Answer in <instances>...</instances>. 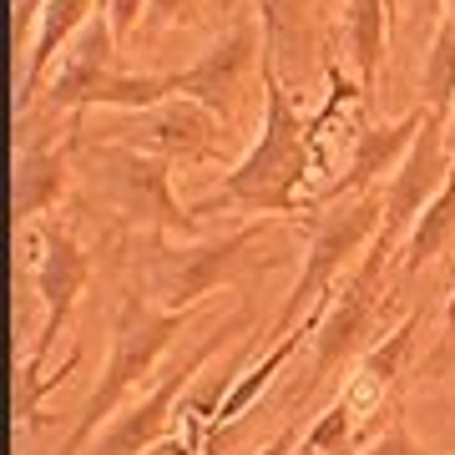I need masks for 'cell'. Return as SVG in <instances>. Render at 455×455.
<instances>
[{"label": "cell", "instance_id": "f546056e", "mask_svg": "<svg viewBox=\"0 0 455 455\" xmlns=\"http://www.w3.org/2000/svg\"><path fill=\"white\" fill-rule=\"evenodd\" d=\"M445 20H455V0H445Z\"/></svg>", "mask_w": 455, "mask_h": 455}, {"label": "cell", "instance_id": "52a82bcc", "mask_svg": "<svg viewBox=\"0 0 455 455\" xmlns=\"http://www.w3.org/2000/svg\"><path fill=\"white\" fill-rule=\"evenodd\" d=\"M243 324H248V309L233 314V319H218V324L203 334V344H193L152 390H142V400H132V405L86 445V455H147L157 440H167L172 435V420H178V400L193 390V379L212 364V355L223 349L228 334H238Z\"/></svg>", "mask_w": 455, "mask_h": 455}, {"label": "cell", "instance_id": "484cf974", "mask_svg": "<svg viewBox=\"0 0 455 455\" xmlns=\"http://www.w3.org/2000/svg\"><path fill=\"white\" fill-rule=\"evenodd\" d=\"M293 445H299V425H283V430H278V435L268 440V445H263L259 455H289Z\"/></svg>", "mask_w": 455, "mask_h": 455}, {"label": "cell", "instance_id": "83f0119b", "mask_svg": "<svg viewBox=\"0 0 455 455\" xmlns=\"http://www.w3.org/2000/svg\"><path fill=\"white\" fill-rule=\"evenodd\" d=\"M445 339H455V289H451V299H445Z\"/></svg>", "mask_w": 455, "mask_h": 455}, {"label": "cell", "instance_id": "d4e9b609", "mask_svg": "<svg viewBox=\"0 0 455 455\" xmlns=\"http://www.w3.org/2000/svg\"><path fill=\"white\" fill-rule=\"evenodd\" d=\"M405 11H410L415 26H430V31H435L440 20H445V0H405Z\"/></svg>", "mask_w": 455, "mask_h": 455}, {"label": "cell", "instance_id": "7a4b0ae2", "mask_svg": "<svg viewBox=\"0 0 455 455\" xmlns=\"http://www.w3.org/2000/svg\"><path fill=\"white\" fill-rule=\"evenodd\" d=\"M293 218H253L223 238H193V243H157L142 263L147 299L157 309L188 314L218 289H243L253 274H274L289 263V248H274V238Z\"/></svg>", "mask_w": 455, "mask_h": 455}, {"label": "cell", "instance_id": "9a60e30c", "mask_svg": "<svg viewBox=\"0 0 455 455\" xmlns=\"http://www.w3.org/2000/svg\"><path fill=\"white\" fill-rule=\"evenodd\" d=\"M66 152L51 147L46 137L16 147V223H36L46 208H56L66 193Z\"/></svg>", "mask_w": 455, "mask_h": 455}, {"label": "cell", "instance_id": "7402d4cb", "mask_svg": "<svg viewBox=\"0 0 455 455\" xmlns=\"http://www.w3.org/2000/svg\"><path fill=\"white\" fill-rule=\"evenodd\" d=\"M359 455H435V451H425L405 420H390V430H379V435H374Z\"/></svg>", "mask_w": 455, "mask_h": 455}, {"label": "cell", "instance_id": "30bf717a", "mask_svg": "<svg viewBox=\"0 0 455 455\" xmlns=\"http://www.w3.org/2000/svg\"><path fill=\"white\" fill-rule=\"evenodd\" d=\"M137 122L127 127H116L122 147H137V152H152V157H182V163H208L212 152L223 147L228 137V122L208 112V107H197L193 97H167L163 107H152V112H132Z\"/></svg>", "mask_w": 455, "mask_h": 455}, {"label": "cell", "instance_id": "cb8c5ba5", "mask_svg": "<svg viewBox=\"0 0 455 455\" xmlns=\"http://www.w3.org/2000/svg\"><path fill=\"white\" fill-rule=\"evenodd\" d=\"M41 11H46V0H11V46L16 51H31Z\"/></svg>", "mask_w": 455, "mask_h": 455}, {"label": "cell", "instance_id": "ffe728a7", "mask_svg": "<svg viewBox=\"0 0 455 455\" xmlns=\"http://www.w3.org/2000/svg\"><path fill=\"white\" fill-rule=\"evenodd\" d=\"M259 20L268 36V56L283 71V56H304V46L314 41L309 31V0H259Z\"/></svg>", "mask_w": 455, "mask_h": 455}, {"label": "cell", "instance_id": "f1b7e54d", "mask_svg": "<svg viewBox=\"0 0 455 455\" xmlns=\"http://www.w3.org/2000/svg\"><path fill=\"white\" fill-rule=\"evenodd\" d=\"M445 147H451V157H455V107H451V116H445Z\"/></svg>", "mask_w": 455, "mask_h": 455}, {"label": "cell", "instance_id": "ba28073f", "mask_svg": "<svg viewBox=\"0 0 455 455\" xmlns=\"http://www.w3.org/2000/svg\"><path fill=\"white\" fill-rule=\"evenodd\" d=\"M263 61H268L263 20H259V11H243L197 61L172 71V92H178V97H193L197 107H208L218 122L233 127L248 107L253 82H263Z\"/></svg>", "mask_w": 455, "mask_h": 455}, {"label": "cell", "instance_id": "603a6c76", "mask_svg": "<svg viewBox=\"0 0 455 455\" xmlns=\"http://www.w3.org/2000/svg\"><path fill=\"white\" fill-rule=\"evenodd\" d=\"M101 16L112 20V36L127 41L147 26V0H101Z\"/></svg>", "mask_w": 455, "mask_h": 455}, {"label": "cell", "instance_id": "2e32d148", "mask_svg": "<svg viewBox=\"0 0 455 455\" xmlns=\"http://www.w3.org/2000/svg\"><path fill=\"white\" fill-rule=\"evenodd\" d=\"M304 339H314V319H304V324L293 329L289 339H278L274 349H263L259 364H253V370H243L238 379H233V385H228V395L218 400V415H212V435H208V440H218L228 425H238L248 410L259 405L263 390H268V385L278 379V370H289V359L304 349Z\"/></svg>", "mask_w": 455, "mask_h": 455}, {"label": "cell", "instance_id": "4dcf8cb0", "mask_svg": "<svg viewBox=\"0 0 455 455\" xmlns=\"http://www.w3.org/2000/svg\"><path fill=\"white\" fill-rule=\"evenodd\" d=\"M390 5H395V11H400V0H390Z\"/></svg>", "mask_w": 455, "mask_h": 455}, {"label": "cell", "instance_id": "e0dca14e", "mask_svg": "<svg viewBox=\"0 0 455 455\" xmlns=\"http://www.w3.org/2000/svg\"><path fill=\"white\" fill-rule=\"evenodd\" d=\"M390 0H344V41H349V61H355V86L370 97L385 66V46H390Z\"/></svg>", "mask_w": 455, "mask_h": 455}, {"label": "cell", "instance_id": "277c9868", "mask_svg": "<svg viewBox=\"0 0 455 455\" xmlns=\"http://www.w3.org/2000/svg\"><path fill=\"white\" fill-rule=\"evenodd\" d=\"M385 223V188H374L364 197H349V203H334L329 212H319V228H314L309 248H304V263H299V278H293V289L283 293V304H278L274 324L268 334L259 329V339L243 344V355L233 359V370L228 379H238L248 355H259V349H274L278 339H289L293 329L304 324L319 304H324L334 283H339L359 259H364V248L374 243V233Z\"/></svg>", "mask_w": 455, "mask_h": 455}, {"label": "cell", "instance_id": "4316f807", "mask_svg": "<svg viewBox=\"0 0 455 455\" xmlns=\"http://www.w3.org/2000/svg\"><path fill=\"white\" fill-rule=\"evenodd\" d=\"M147 455H197V445L188 435H167V440H157Z\"/></svg>", "mask_w": 455, "mask_h": 455}, {"label": "cell", "instance_id": "8992f818", "mask_svg": "<svg viewBox=\"0 0 455 455\" xmlns=\"http://www.w3.org/2000/svg\"><path fill=\"white\" fill-rule=\"evenodd\" d=\"M395 253L385 248H364V259L349 268V274L334 283L324 304L309 314L314 319V359H309V379L299 385V400H314L324 390L329 379L359 359L370 349V334H374V319H379V293H385V268H390Z\"/></svg>", "mask_w": 455, "mask_h": 455}, {"label": "cell", "instance_id": "7c38bea8", "mask_svg": "<svg viewBox=\"0 0 455 455\" xmlns=\"http://www.w3.org/2000/svg\"><path fill=\"white\" fill-rule=\"evenodd\" d=\"M425 116H430V107H415V112H405L400 122L364 127L355 137V147H349L344 178L329 182L324 193L314 197V208H334V203H349V197H364V193H374V188H385V172H395V167L405 163V152L415 147Z\"/></svg>", "mask_w": 455, "mask_h": 455}, {"label": "cell", "instance_id": "d6986e66", "mask_svg": "<svg viewBox=\"0 0 455 455\" xmlns=\"http://www.w3.org/2000/svg\"><path fill=\"white\" fill-rule=\"evenodd\" d=\"M420 92H425V107L445 122L455 107V20H440L430 31L425 66H420Z\"/></svg>", "mask_w": 455, "mask_h": 455}, {"label": "cell", "instance_id": "5bb4252c", "mask_svg": "<svg viewBox=\"0 0 455 455\" xmlns=\"http://www.w3.org/2000/svg\"><path fill=\"white\" fill-rule=\"evenodd\" d=\"M97 16V0H46V11L36 20L31 51H26V76H20V107H31L36 92H46V82L56 76L61 56L71 51V41L86 31V20Z\"/></svg>", "mask_w": 455, "mask_h": 455}, {"label": "cell", "instance_id": "6da1fadb", "mask_svg": "<svg viewBox=\"0 0 455 455\" xmlns=\"http://www.w3.org/2000/svg\"><path fill=\"white\" fill-rule=\"evenodd\" d=\"M314 116H304L293 107L289 86H283V71L268 56L263 61V122L259 137L248 147L238 167L228 172L218 188H212L203 203L188 208V218H208V212L228 208V212H259V218H293L299 208V188L314 172Z\"/></svg>", "mask_w": 455, "mask_h": 455}, {"label": "cell", "instance_id": "44dd1931", "mask_svg": "<svg viewBox=\"0 0 455 455\" xmlns=\"http://www.w3.org/2000/svg\"><path fill=\"white\" fill-rule=\"evenodd\" d=\"M203 16V0H147V31H178Z\"/></svg>", "mask_w": 455, "mask_h": 455}, {"label": "cell", "instance_id": "9c48e42d", "mask_svg": "<svg viewBox=\"0 0 455 455\" xmlns=\"http://www.w3.org/2000/svg\"><path fill=\"white\" fill-rule=\"evenodd\" d=\"M451 167H455V157H451V147H445V122L430 112L420 137H415V147L405 152V163L395 167L390 182H385V223L374 233V248L400 253V243H405L410 228H415V218L425 212V203L445 188Z\"/></svg>", "mask_w": 455, "mask_h": 455}, {"label": "cell", "instance_id": "4fadbf2b", "mask_svg": "<svg viewBox=\"0 0 455 455\" xmlns=\"http://www.w3.org/2000/svg\"><path fill=\"white\" fill-rule=\"evenodd\" d=\"M415 329H420V314H405L395 329H385L379 339L355 359V374H349V385H344V400L355 405V415H374V410L385 405V395L395 390V379L405 374L410 355H415Z\"/></svg>", "mask_w": 455, "mask_h": 455}, {"label": "cell", "instance_id": "ac0fdd59", "mask_svg": "<svg viewBox=\"0 0 455 455\" xmlns=\"http://www.w3.org/2000/svg\"><path fill=\"white\" fill-rule=\"evenodd\" d=\"M451 238H455V167H451V178H445V188L415 218L410 238L400 243V274H420L430 259H440V248L451 243Z\"/></svg>", "mask_w": 455, "mask_h": 455}, {"label": "cell", "instance_id": "3957f363", "mask_svg": "<svg viewBox=\"0 0 455 455\" xmlns=\"http://www.w3.org/2000/svg\"><path fill=\"white\" fill-rule=\"evenodd\" d=\"M188 324H193V309L188 314L152 309L142 293H122L116 319H112V349H107L101 379L92 385L86 405L76 410V425H71V435L61 440L56 455H86V445L132 405V395L152 379V370L163 364V355L178 344V334Z\"/></svg>", "mask_w": 455, "mask_h": 455}, {"label": "cell", "instance_id": "8fae6325", "mask_svg": "<svg viewBox=\"0 0 455 455\" xmlns=\"http://www.w3.org/2000/svg\"><path fill=\"white\" fill-rule=\"evenodd\" d=\"M101 182L127 218H147L152 228H182V233L193 228L188 208H178V197L167 188V163L152 152H137V147L122 142L107 147L101 152Z\"/></svg>", "mask_w": 455, "mask_h": 455}, {"label": "cell", "instance_id": "5b68a950", "mask_svg": "<svg viewBox=\"0 0 455 455\" xmlns=\"http://www.w3.org/2000/svg\"><path fill=\"white\" fill-rule=\"evenodd\" d=\"M31 278H36V299H41L46 319H41V334H36L31 355H26V364L16 374V425L41 420L36 405L56 385V379H46V359L56 349V339H61V329L71 319V309H76L82 289L92 283V253L66 228L41 223V228H31Z\"/></svg>", "mask_w": 455, "mask_h": 455}]
</instances>
